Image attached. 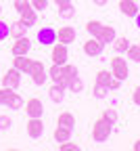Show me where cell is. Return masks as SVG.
<instances>
[{
    "instance_id": "16",
    "label": "cell",
    "mask_w": 140,
    "mask_h": 151,
    "mask_svg": "<svg viewBox=\"0 0 140 151\" xmlns=\"http://www.w3.org/2000/svg\"><path fill=\"white\" fill-rule=\"evenodd\" d=\"M27 29H29V25L23 21V19H19V21L11 23V36H13V38H21V36H25Z\"/></svg>"
},
{
    "instance_id": "19",
    "label": "cell",
    "mask_w": 140,
    "mask_h": 151,
    "mask_svg": "<svg viewBox=\"0 0 140 151\" xmlns=\"http://www.w3.org/2000/svg\"><path fill=\"white\" fill-rule=\"evenodd\" d=\"M48 94H50V99H52L54 103H61V101L65 99V88H63L61 84H56V82H54V84L50 86Z\"/></svg>"
},
{
    "instance_id": "5",
    "label": "cell",
    "mask_w": 140,
    "mask_h": 151,
    "mask_svg": "<svg viewBox=\"0 0 140 151\" xmlns=\"http://www.w3.org/2000/svg\"><path fill=\"white\" fill-rule=\"evenodd\" d=\"M25 130H27V137H29V139H40V137L44 134L42 118H29L27 124H25Z\"/></svg>"
},
{
    "instance_id": "39",
    "label": "cell",
    "mask_w": 140,
    "mask_h": 151,
    "mask_svg": "<svg viewBox=\"0 0 140 151\" xmlns=\"http://www.w3.org/2000/svg\"><path fill=\"white\" fill-rule=\"evenodd\" d=\"M109 2V0H92V4H96V6H105Z\"/></svg>"
},
{
    "instance_id": "4",
    "label": "cell",
    "mask_w": 140,
    "mask_h": 151,
    "mask_svg": "<svg viewBox=\"0 0 140 151\" xmlns=\"http://www.w3.org/2000/svg\"><path fill=\"white\" fill-rule=\"evenodd\" d=\"M67 57H69L67 44H63V42H54V44H52V52H50L52 63H56V65H65V63H67Z\"/></svg>"
},
{
    "instance_id": "23",
    "label": "cell",
    "mask_w": 140,
    "mask_h": 151,
    "mask_svg": "<svg viewBox=\"0 0 140 151\" xmlns=\"http://www.w3.org/2000/svg\"><path fill=\"white\" fill-rule=\"evenodd\" d=\"M101 27H103V23L96 21V19H92V21L86 23V32H88L92 38H98V34H101Z\"/></svg>"
},
{
    "instance_id": "26",
    "label": "cell",
    "mask_w": 140,
    "mask_h": 151,
    "mask_svg": "<svg viewBox=\"0 0 140 151\" xmlns=\"http://www.w3.org/2000/svg\"><path fill=\"white\" fill-rule=\"evenodd\" d=\"M113 46H115V50L117 52H126L128 48H130V40L124 36V38H115L113 40Z\"/></svg>"
},
{
    "instance_id": "38",
    "label": "cell",
    "mask_w": 140,
    "mask_h": 151,
    "mask_svg": "<svg viewBox=\"0 0 140 151\" xmlns=\"http://www.w3.org/2000/svg\"><path fill=\"white\" fill-rule=\"evenodd\" d=\"M52 2H54L56 6H63V4H69L71 0H52Z\"/></svg>"
},
{
    "instance_id": "20",
    "label": "cell",
    "mask_w": 140,
    "mask_h": 151,
    "mask_svg": "<svg viewBox=\"0 0 140 151\" xmlns=\"http://www.w3.org/2000/svg\"><path fill=\"white\" fill-rule=\"evenodd\" d=\"M19 17H21L23 21H25V23H27V25L31 27V25H34V23L38 21V11H36L34 6H27V9H25L23 13H19Z\"/></svg>"
},
{
    "instance_id": "31",
    "label": "cell",
    "mask_w": 140,
    "mask_h": 151,
    "mask_svg": "<svg viewBox=\"0 0 140 151\" xmlns=\"http://www.w3.org/2000/svg\"><path fill=\"white\" fill-rule=\"evenodd\" d=\"M9 36H11V25H9V23H4L2 19H0V42L6 40Z\"/></svg>"
},
{
    "instance_id": "15",
    "label": "cell",
    "mask_w": 140,
    "mask_h": 151,
    "mask_svg": "<svg viewBox=\"0 0 140 151\" xmlns=\"http://www.w3.org/2000/svg\"><path fill=\"white\" fill-rule=\"evenodd\" d=\"M56 126H65V128H75V116L71 111H63L59 113V120H56Z\"/></svg>"
},
{
    "instance_id": "40",
    "label": "cell",
    "mask_w": 140,
    "mask_h": 151,
    "mask_svg": "<svg viewBox=\"0 0 140 151\" xmlns=\"http://www.w3.org/2000/svg\"><path fill=\"white\" fill-rule=\"evenodd\" d=\"M134 19H136V27H138V29H140V11H138V13H136V17H134Z\"/></svg>"
},
{
    "instance_id": "13",
    "label": "cell",
    "mask_w": 140,
    "mask_h": 151,
    "mask_svg": "<svg viewBox=\"0 0 140 151\" xmlns=\"http://www.w3.org/2000/svg\"><path fill=\"white\" fill-rule=\"evenodd\" d=\"M115 38H117V36H115V27H113V25H105V23H103L101 34H98V40H101L103 44H111Z\"/></svg>"
},
{
    "instance_id": "28",
    "label": "cell",
    "mask_w": 140,
    "mask_h": 151,
    "mask_svg": "<svg viewBox=\"0 0 140 151\" xmlns=\"http://www.w3.org/2000/svg\"><path fill=\"white\" fill-rule=\"evenodd\" d=\"M92 92H94V97L96 99H105L107 94H109V86H105V84H94V88H92Z\"/></svg>"
},
{
    "instance_id": "27",
    "label": "cell",
    "mask_w": 140,
    "mask_h": 151,
    "mask_svg": "<svg viewBox=\"0 0 140 151\" xmlns=\"http://www.w3.org/2000/svg\"><path fill=\"white\" fill-rule=\"evenodd\" d=\"M111 78H113V73L107 71V69H101V71L96 73V82H98V84H105V86H109Z\"/></svg>"
},
{
    "instance_id": "11",
    "label": "cell",
    "mask_w": 140,
    "mask_h": 151,
    "mask_svg": "<svg viewBox=\"0 0 140 151\" xmlns=\"http://www.w3.org/2000/svg\"><path fill=\"white\" fill-rule=\"evenodd\" d=\"M56 40H59V42H63V44H71V42H75V29H73L71 25L59 27V32H56Z\"/></svg>"
},
{
    "instance_id": "17",
    "label": "cell",
    "mask_w": 140,
    "mask_h": 151,
    "mask_svg": "<svg viewBox=\"0 0 140 151\" xmlns=\"http://www.w3.org/2000/svg\"><path fill=\"white\" fill-rule=\"evenodd\" d=\"M71 128H65V126H56L54 128V132H52V137H54V141L56 143H65V141H69L71 139Z\"/></svg>"
},
{
    "instance_id": "3",
    "label": "cell",
    "mask_w": 140,
    "mask_h": 151,
    "mask_svg": "<svg viewBox=\"0 0 140 151\" xmlns=\"http://www.w3.org/2000/svg\"><path fill=\"white\" fill-rule=\"evenodd\" d=\"M29 76H31V82L36 86H44L46 80H48V69L44 67L42 61H31V67H29Z\"/></svg>"
},
{
    "instance_id": "1",
    "label": "cell",
    "mask_w": 140,
    "mask_h": 151,
    "mask_svg": "<svg viewBox=\"0 0 140 151\" xmlns=\"http://www.w3.org/2000/svg\"><path fill=\"white\" fill-rule=\"evenodd\" d=\"M111 134H113V122H109L105 118H98L92 126V139L96 143H105V141H109Z\"/></svg>"
},
{
    "instance_id": "25",
    "label": "cell",
    "mask_w": 140,
    "mask_h": 151,
    "mask_svg": "<svg viewBox=\"0 0 140 151\" xmlns=\"http://www.w3.org/2000/svg\"><path fill=\"white\" fill-rule=\"evenodd\" d=\"M128 59L134 61V63H140V44H130V48L126 50Z\"/></svg>"
},
{
    "instance_id": "30",
    "label": "cell",
    "mask_w": 140,
    "mask_h": 151,
    "mask_svg": "<svg viewBox=\"0 0 140 151\" xmlns=\"http://www.w3.org/2000/svg\"><path fill=\"white\" fill-rule=\"evenodd\" d=\"M77 149H79V145L71 143V139L65 141V143H59V151H77Z\"/></svg>"
},
{
    "instance_id": "12",
    "label": "cell",
    "mask_w": 140,
    "mask_h": 151,
    "mask_svg": "<svg viewBox=\"0 0 140 151\" xmlns=\"http://www.w3.org/2000/svg\"><path fill=\"white\" fill-rule=\"evenodd\" d=\"M31 61H34V59H29L27 55H19V57H15V59H13V67H15V69H19L21 73H29Z\"/></svg>"
},
{
    "instance_id": "43",
    "label": "cell",
    "mask_w": 140,
    "mask_h": 151,
    "mask_svg": "<svg viewBox=\"0 0 140 151\" xmlns=\"http://www.w3.org/2000/svg\"><path fill=\"white\" fill-rule=\"evenodd\" d=\"M138 44H140V42H138Z\"/></svg>"
},
{
    "instance_id": "32",
    "label": "cell",
    "mask_w": 140,
    "mask_h": 151,
    "mask_svg": "<svg viewBox=\"0 0 140 151\" xmlns=\"http://www.w3.org/2000/svg\"><path fill=\"white\" fill-rule=\"evenodd\" d=\"M13 6H15V11H17V13H23L27 6H31V2H29V0H15Z\"/></svg>"
},
{
    "instance_id": "34",
    "label": "cell",
    "mask_w": 140,
    "mask_h": 151,
    "mask_svg": "<svg viewBox=\"0 0 140 151\" xmlns=\"http://www.w3.org/2000/svg\"><path fill=\"white\" fill-rule=\"evenodd\" d=\"M13 126V120L9 118V116H0V132H4V130H9Z\"/></svg>"
},
{
    "instance_id": "22",
    "label": "cell",
    "mask_w": 140,
    "mask_h": 151,
    "mask_svg": "<svg viewBox=\"0 0 140 151\" xmlns=\"http://www.w3.org/2000/svg\"><path fill=\"white\" fill-rule=\"evenodd\" d=\"M48 78H50L52 82H61V80H63V65L52 63V67L48 69Z\"/></svg>"
},
{
    "instance_id": "18",
    "label": "cell",
    "mask_w": 140,
    "mask_h": 151,
    "mask_svg": "<svg viewBox=\"0 0 140 151\" xmlns=\"http://www.w3.org/2000/svg\"><path fill=\"white\" fill-rule=\"evenodd\" d=\"M25 105V101H23V97H21V94H19V92H11V97H9V101H6V105L4 107H9V109H21Z\"/></svg>"
},
{
    "instance_id": "35",
    "label": "cell",
    "mask_w": 140,
    "mask_h": 151,
    "mask_svg": "<svg viewBox=\"0 0 140 151\" xmlns=\"http://www.w3.org/2000/svg\"><path fill=\"white\" fill-rule=\"evenodd\" d=\"M31 2V6L36 9V11H44V9H48V0H29Z\"/></svg>"
},
{
    "instance_id": "14",
    "label": "cell",
    "mask_w": 140,
    "mask_h": 151,
    "mask_svg": "<svg viewBox=\"0 0 140 151\" xmlns=\"http://www.w3.org/2000/svg\"><path fill=\"white\" fill-rule=\"evenodd\" d=\"M119 11H121L126 17H136L138 4L134 2V0H119Z\"/></svg>"
},
{
    "instance_id": "42",
    "label": "cell",
    "mask_w": 140,
    "mask_h": 151,
    "mask_svg": "<svg viewBox=\"0 0 140 151\" xmlns=\"http://www.w3.org/2000/svg\"><path fill=\"white\" fill-rule=\"evenodd\" d=\"M0 15H2V6H0Z\"/></svg>"
},
{
    "instance_id": "36",
    "label": "cell",
    "mask_w": 140,
    "mask_h": 151,
    "mask_svg": "<svg viewBox=\"0 0 140 151\" xmlns=\"http://www.w3.org/2000/svg\"><path fill=\"white\" fill-rule=\"evenodd\" d=\"M132 101H134V105H138L140 107V84L134 88V92H132Z\"/></svg>"
},
{
    "instance_id": "29",
    "label": "cell",
    "mask_w": 140,
    "mask_h": 151,
    "mask_svg": "<svg viewBox=\"0 0 140 151\" xmlns=\"http://www.w3.org/2000/svg\"><path fill=\"white\" fill-rule=\"evenodd\" d=\"M101 118H105V120H109V122H117V111L113 109V107H107V109H103V116Z\"/></svg>"
},
{
    "instance_id": "2",
    "label": "cell",
    "mask_w": 140,
    "mask_h": 151,
    "mask_svg": "<svg viewBox=\"0 0 140 151\" xmlns=\"http://www.w3.org/2000/svg\"><path fill=\"white\" fill-rule=\"evenodd\" d=\"M111 73H113V78H117V80H128V76H130V69H128V61L124 59V57H119V55H115V57H111Z\"/></svg>"
},
{
    "instance_id": "24",
    "label": "cell",
    "mask_w": 140,
    "mask_h": 151,
    "mask_svg": "<svg viewBox=\"0 0 140 151\" xmlns=\"http://www.w3.org/2000/svg\"><path fill=\"white\" fill-rule=\"evenodd\" d=\"M59 17H61V19H71V17H75V6H73L71 2L59 6Z\"/></svg>"
},
{
    "instance_id": "7",
    "label": "cell",
    "mask_w": 140,
    "mask_h": 151,
    "mask_svg": "<svg viewBox=\"0 0 140 151\" xmlns=\"http://www.w3.org/2000/svg\"><path fill=\"white\" fill-rule=\"evenodd\" d=\"M103 50H105V44L98 40V38L90 36V40L84 42V55H88V57H101Z\"/></svg>"
},
{
    "instance_id": "33",
    "label": "cell",
    "mask_w": 140,
    "mask_h": 151,
    "mask_svg": "<svg viewBox=\"0 0 140 151\" xmlns=\"http://www.w3.org/2000/svg\"><path fill=\"white\" fill-rule=\"evenodd\" d=\"M11 92H13V88H6V86L0 88V105H6V101H9V97H11Z\"/></svg>"
},
{
    "instance_id": "41",
    "label": "cell",
    "mask_w": 140,
    "mask_h": 151,
    "mask_svg": "<svg viewBox=\"0 0 140 151\" xmlns=\"http://www.w3.org/2000/svg\"><path fill=\"white\" fill-rule=\"evenodd\" d=\"M134 151H140V139H138V141L134 143Z\"/></svg>"
},
{
    "instance_id": "37",
    "label": "cell",
    "mask_w": 140,
    "mask_h": 151,
    "mask_svg": "<svg viewBox=\"0 0 140 151\" xmlns=\"http://www.w3.org/2000/svg\"><path fill=\"white\" fill-rule=\"evenodd\" d=\"M119 86H121V80H117V78H111V82H109V90H117Z\"/></svg>"
},
{
    "instance_id": "10",
    "label": "cell",
    "mask_w": 140,
    "mask_h": 151,
    "mask_svg": "<svg viewBox=\"0 0 140 151\" xmlns=\"http://www.w3.org/2000/svg\"><path fill=\"white\" fill-rule=\"evenodd\" d=\"M38 42L42 44V46H52L56 42V29H52V27L38 29Z\"/></svg>"
},
{
    "instance_id": "8",
    "label": "cell",
    "mask_w": 140,
    "mask_h": 151,
    "mask_svg": "<svg viewBox=\"0 0 140 151\" xmlns=\"http://www.w3.org/2000/svg\"><path fill=\"white\" fill-rule=\"evenodd\" d=\"M29 48H31V40L27 36H21V38H15V42L11 46V52H13V57H19V55H27Z\"/></svg>"
},
{
    "instance_id": "6",
    "label": "cell",
    "mask_w": 140,
    "mask_h": 151,
    "mask_svg": "<svg viewBox=\"0 0 140 151\" xmlns=\"http://www.w3.org/2000/svg\"><path fill=\"white\" fill-rule=\"evenodd\" d=\"M19 84H21V71H19V69H15V67L6 69V73L2 76V86L17 90V88H19Z\"/></svg>"
},
{
    "instance_id": "21",
    "label": "cell",
    "mask_w": 140,
    "mask_h": 151,
    "mask_svg": "<svg viewBox=\"0 0 140 151\" xmlns=\"http://www.w3.org/2000/svg\"><path fill=\"white\" fill-rule=\"evenodd\" d=\"M67 90L69 92H82L84 90V82H82V78H79V76H75V78H71L69 82H67Z\"/></svg>"
},
{
    "instance_id": "9",
    "label": "cell",
    "mask_w": 140,
    "mask_h": 151,
    "mask_svg": "<svg viewBox=\"0 0 140 151\" xmlns=\"http://www.w3.org/2000/svg\"><path fill=\"white\" fill-rule=\"evenodd\" d=\"M25 113L29 118H42V113H44V105L42 101H40L38 97H31L25 101Z\"/></svg>"
}]
</instances>
